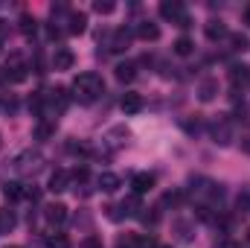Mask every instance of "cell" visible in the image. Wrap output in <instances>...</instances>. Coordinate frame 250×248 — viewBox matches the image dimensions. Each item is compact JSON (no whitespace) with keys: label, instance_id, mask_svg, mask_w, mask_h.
Wrapping results in <instances>:
<instances>
[{"label":"cell","instance_id":"obj_9","mask_svg":"<svg viewBox=\"0 0 250 248\" xmlns=\"http://www.w3.org/2000/svg\"><path fill=\"white\" fill-rule=\"evenodd\" d=\"M76 62V56L67 50V47H56V53H53V67L56 70H70Z\"/></svg>","mask_w":250,"mask_h":248},{"label":"cell","instance_id":"obj_26","mask_svg":"<svg viewBox=\"0 0 250 248\" xmlns=\"http://www.w3.org/2000/svg\"><path fill=\"white\" fill-rule=\"evenodd\" d=\"M123 213L125 216H137V213H140V198H137V196H128L123 201Z\"/></svg>","mask_w":250,"mask_h":248},{"label":"cell","instance_id":"obj_10","mask_svg":"<svg viewBox=\"0 0 250 248\" xmlns=\"http://www.w3.org/2000/svg\"><path fill=\"white\" fill-rule=\"evenodd\" d=\"M204 32H207V38H209V41H221V38H227V35H230L224 21H207Z\"/></svg>","mask_w":250,"mask_h":248},{"label":"cell","instance_id":"obj_28","mask_svg":"<svg viewBox=\"0 0 250 248\" xmlns=\"http://www.w3.org/2000/svg\"><path fill=\"white\" fill-rule=\"evenodd\" d=\"M175 228H178V231H181V240H192V234H189V231H192V228H189L187 222H175Z\"/></svg>","mask_w":250,"mask_h":248},{"label":"cell","instance_id":"obj_34","mask_svg":"<svg viewBox=\"0 0 250 248\" xmlns=\"http://www.w3.org/2000/svg\"><path fill=\"white\" fill-rule=\"evenodd\" d=\"M9 248H21V246H9Z\"/></svg>","mask_w":250,"mask_h":248},{"label":"cell","instance_id":"obj_8","mask_svg":"<svg viewBox=\"0 0 250 248\" xmlns=\"http://www.w3.org/2000/svg\"><path fill=\"white\" fill-rule=\"evenodd\" d=\"M128 44H131V32L123 26V29H114L108 50H114V53H123V50H128Z\"/></svg>","mask_w":250,"mask_h":248},{"label":"cell","instance_id":"obj_19","mask_svg":"<svg viewBox=\"0 0 250 248\" xmlns=\"http://www.w3.org/2000/svg\"><path fill=\"white\" fill-rule=\"evenodd\" d=\"M175 53H178V56H192V53H195V44H192V38L181 35V38L175 41Z\"/></svg>","mask_w":250,"mask_h":248},{"label":"cell","instance_id":"obj_5","mask_svg":"<svg viewBox=\"0 0 250 248\" xmlns=\"http://www.w3.org/2000/svg\"><path fill=\"white\" fill-rule=\"evenodd\" d=\"M44 219H47L50 228H62L64 222H67V207L59 204V201H56V204H47V207H44Z\"/></svg>","mask_w":250,"mask_h":248},{"label":"cell","instance_id":"obj_33","mask_svg":"<svg viewBox=\"0 0 250 248\" xmlns=\"http://www.w3.org/2000/svg\"><path fill=\"white\" fill-rule=\"evenodd\" d=\"M248 243H250V231H248Z\"/></svg>","mask_w":250,"mask_h":248},{"label":"cell","instance_id":"obj_7","mask_svg":"<svg viewBox=\"0 0 250 248\" xmlns=\"http://www.w3.org/2000/svg\"><path fill=\"white\" fill-rule=\"evenodd\" d=\"M212 137H215V143H221V146L233 143V128H230V120H218V123H212Z\"/></svg>","mask_w":250,"mask_h":248},{"label":"cell","instance_id":"obj_1","mask_svg":"<svg viewBox=\"0 0 250 248\" xmlns=\"http://www.w3.org/2000/svg\"><path fill=\"white\" fill-rule=\"evenodd\" d=\"M102 94H105V82H102L99 73L87 70V73H79V76L73 79V97H76L79 102H93V99H99Z\"/></svg>","mask_w":250,"mask_h":248},{"label":"cell","instance_id":"obj_32","mask_svg":"<svg viewBox=\"0 0 250 248\" xmlns=\"http://www.w3.org/2000/svg\"><path fill=\"white\" fill-rule=\"evenodd\" d=\"M245 21H248V24H250V6H248V12H245Z\"/></svg>","mask_w":250,"mask_h":248},{"label":"cell","instance_id":"obj_29","mask_svg":"<svg viewBox=\"0 0 250 248\" xmlns=\"http://www.w3.org/2000/svg\"><path fill=\"white\" fill-rule=\"evenodd\" d=\"M233 117H236V120H245V117H248V105H245V102H242V105H236Z\"/></svg>","mask_w":250,"mask_h":248},{"label":"cell","instance_id":"obj_15","mask_svg":"<svg viewBox=\"0 0 250 248\" xmlns=\"http://www.w3.org/2000/svg\"><path fill=\"white\" fill-rule=\"evenodd\" d=\"M96 184L102 193H117L120 190V175H114V173H102L99 178H96Z\"/></svg>","mask_w":250,"mask_h":248},{"label":"cell","instance_id":"obj_2","mask_svg":"<svg viewBox=\"0 0 250 248\" xmlns=\"http://www.w3.org/2000/svg\"><path fill=\"white\" fill-rule=\"evenodd\" d=\"M160 15H163L166 21L178 24V26H189V15H187V9H184L181 0H163V3H160Z\"/></svg>","mask_w":250,"mask_h":248},{"label":"cell","instance_id":"obj_17","mask_svg":"<svg viewBox=\"0 0 250 248\" xmlns=\"http://www.w3.org/2000/svg\"><path fill=\"white\" fill-rule=\"evenodd\" d=\"M3 196H6L9 201H18V198L26 196V187L21 184V181H9V184L3 187Z\"/></svg>","mask_w":250,"mask_h":248},{"label":"cell","instance_id":"obj_4","mask_svg":"<svg viewBox=\"0 0 250 248\" xmlns=\"http://www.w3.org/2000/svg\"><path fill=\"white\" fill-rule=\"evenodd\" d=\"M26 70H29V64L23 62L21 56H12L9 64H6V79L9 82H23L26 79Z\"/></svg>","mask_w":250,"mask_h":248},{"label":"cell","instance_id":"obj_16","mask_svg":"<svg viewBox=\"0 0 250 248\" xmlns=\"http://www.w3.org/2000/svg\"><path fill=\"white\" fill-rule=\"evenodd\" d=\"M73 35H82L87 29V15L84 12H70V26H67Z\"/></svg>","mask_w":250,"mask_h":248},{"label":"cell","instance_id":"obj_22","mask_svg":"<svg viewBox=\"0 0 250 248\" xmlns=\"http://www.w3.org/2000/svg\"><path fill=\"white\" fill-rule=\"evenodd\" d=\"M44 246H47V248H70V240H67L64 234H47Z\"/></svg>","mask_w":250,"mask_h":248},{"label":"cell","instance_id":"obj_14","mask_svg":"<svg viewBox=\"0 0 250 248\" xmlns=\"http://www.w3.org/2000/svg\"><path fill=\"white\" fill-rule=\"evenodd\" d=\"M137 35H140L143 41H157V38H160V26L151 24V21H143V24H137Z\"/></svg>","mask_w":250,"mask_h":248},{"label":"cell","instance_id":"obj_13","mask_svg":"<svg viewBox=\"0 0 250 248\" xmlns=\"http://www.w3.org/2000/svg\"><path fill=\"white\" fill-rule=\"evenodd\" d=\"M70 187V173L67 170H56L53 175H50V187L47 190H53V193H64Z\"/></svg>","mask_w":250,"mask_h":248},{"label":"cell","instance_id":"obj_6","mask_svg":"<svg viewBox=\"0 0 250 248\" xmlns=\"http://www.w3.org/2000/svg\"><path fill=\"white\" fill-rule=\"evenodd\" d=\"M215 94H218V79H212V76L201 79V85H198V99H201V102H212Z\"/></svg>","mask_w":250,"mask_h":248},{"label":"cell","instance_id":"obj_11","mask_svg":"<svg viewBox=\"0 0 250 248\" xmlns=\"http://www.w3.org/2000/svg\"><path fill=\"white\" fill-rule=\"evenodd\" d=\"M120 108H123L125 114H137V111H143V97L140 94H123V99H120Z\"/></svg>","mask_w":250,"mask_h":248},{"label":"cell","instance_id":"obj_3","mask_svg":"<svg viewBox=\"0 0 250 248\" xmlns=\"http://www.w3.org/2000/svg\"><path fill=\"white\" fill-rule=\"evenodd\" d=\"M41 167H44V158L38 152H23L15 161V170L23 173V175H35V173H41Z\"/></svg>","mask_w":250,"mask_h":248},{"label":"cell","instance_id":"obj_20","mask_svg":"<svg viewBox=\"0 0 250 248\" xmlns=\"http://www.w3.org/2000/svg\"><path fill=\"white\" fill-rule=\"evenodd\" d=\"M53 131H56V120H41V123L35 125V137L38 140H47Z\"/></svg>","mask_w":250,"mask_h":248},{"label":"cell","instance_id":"obj_23","mask_svg":"<svg viewBox=\"0 0 250 248\" xmlns=\"http://www.w3.org/2000/svg\"><path fill=\"white\" fill-rule=\"evenodd\" d=\"M35 29H38V21L32 15H21V32L23 35H35Z\"/></svg>","mask_w":250,"mask_h":248},{"label":"cell","instance_id":"obj_31","mask_svg":"<svg viewBox=\"0 0 250 248\" xmlns=\"http://www.w3.org/2000/svg\"><path fill=\"white\" fill-rule=\"evenodd\" d=\"M245 149H248V152H250V134H248V137H245Z\"/></svg>","mask_w":250,"mask_h":248},{"label":"cell","instance_id":"obj_27","mask_svg":"<svg viewBox=\"0 0 250 248\" xmlns=\"http://www.w3.org/2000/svg\"><path fill=\"white\" fill-rule=\"evenodd\" d=\"M117 9V3H111V0H96L93 3V12H99V15H111Z\"/></svg>","mask_w":250,"mask_h":248},{"label":"cell","instance_id":"obj_24","mask_svg":"<svg viewBox=\"0 0 250 248\" xmlns=\"http://www.w3.org/2000/svg\"><path fill=\"white\" fill-rule=\"evenodd\" d=\"M15 228V213L12 210H0V234H9Z\"/></svg>","mask_w":250,"mask_h":248},{"label":"cell","instance_id":"obj_21","mask_svg":"<svg viewBox=\"0 0 250 248\" xmlns=\"http://www.w3.org/2000/svg\"><path fill=\"white\" fill-rule=\"evenodd\" d=\"M250 79V70L245 64H236V67H230V82L233 85H239V82H248Z\"/></svg>","mask_w":250,"mask_h":248},{"label":"cell","instance_id":"obj_12","mask_svg":"<svg viewBox=\"0 0 250 248\" xmlns=\"http://www.w3.org/2000/svg\"><path fill=\"white\" fill-rule=\"evenodd\" d=\"M131 187H134V196H143V193H148V190L154 187V175H148V173H137V175L131 178Z\"/></svg>","mask_w":250,"mask_h":248},{"label":"cell","instance_id":"obj_30","mask_svg":"<svg viewBox=\"0 0 250 248\" xmlns=\"http://www.w3.org/2000/svg\"><path fill=\"white\" fill-rule=\"evenodd\" d=\"M84 246H87V248H102V243H99V240H96V237H90V240H87V243H84Z\"/></svg>","mask_w":250,"mask_h":248},{"label":"cell","instance_id":"obj_18","mask_svg":"<svg viewBox=\"0 0 250 248\" xmlns=\"http://www.w3.org/2000/svg\"><path fill=\"white\" fill-rule=\"evenodd\" d=\"M114 70H117V79H120V82H131V79L137 76V67H134L131 62H123V64H117Z\"/></svg>","mask_w":250,"mask_h":248},{"label":"cell","instance_id":"obj_25","mask_svg":"<svg viewBox=\"0 0 250 248\" xmlns=\"http://www.w3.org/2000/svg\"><path fill=\"white\" fill-rule=\"evenodd\" d=\"M227 38H230V44H233V50H236V53H245V50H248V35H242V32H233V35H227Z\"/></svg>","mask_w":250,"mask_h":248},{"label":"cell","instance_id":"obj_35","mask_svg":"<svg viewBox=\"0 0 250 248\" xmlns=\"http://www.w3.org/2000/svg\"><path fill=\"white\" fill-rule=\"evenodd\" d=\"M163 248H169V246H163Z\"/></svg>","mask_w":250,"mask_h":248}]
</instances>
